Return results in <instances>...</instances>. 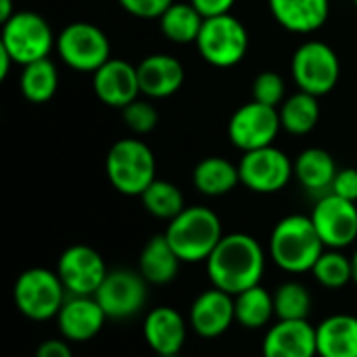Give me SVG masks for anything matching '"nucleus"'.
Wrapping results in <instances>:
<instances>
[{
    "mask_svg": "<svg viewBox=\"0 0 357 357\" xmlns=\"http://www.w3.org/2000/svg\"><path fill=\"white\" fill-rule=\"evenodd\" d=\"M211 287L236 297L257 287L266 270V251L257 238L245 232L224 234L220 245L205 261Z\"/></svg>",
    "mask_w": 357,
    "mask_h": 357,
    "instance_id": "f257e3e1",
    "label": "nucleus"
},
{
    "mask_svg": "<svg viewBox=\"0 0 357 357\" xmlns=\"http://www.w3.org/2000/svg\"><path fill=\"white\" fill-rule=\"evenodd\" d=\"M270 257L272 261L289 272L303 274L312 272L320 255L324 253V243L310 215L293 213L282 218L270 234Z\"/></svg>",
    "mask_w": 357,
    "mask_h": 357,
    "instance_id": "f03ea898",
    "label": "nucleus"
},
{
    "mask_svg": "<svg viewBox=\"0 0 357 357\" xmlns=\"http://www.w3.org/2000/svg\"><path fill=\"white\" fill-rule=\"evenodd\" d=\"M165 238L182 264H201L209 259L224 238L222 220L213 209L192 205L167 224Z\"/></svg>",
    "mask_w": 357,
    "mask_h": 357,
    "instance_id": "7ed1b4c3",
    "label": "nucleus"
},
{
    "mask_svg": "<svg viewBox=\"0 0 357 357\" xmlns=\"http://www.w3.org/2000/svg\"><path fill=\"white\" fill-rule=\"evenodd\" d=\"M111 186L126 197H140L157 180V159L140 138H121L113 142L105 161Z\"/></svg>",
    "mask_w": 357,
    "mask_h": 357,
    "instance_id": "20e7f679",
    "label": "nucleus"
},
{
    "mask_svg": "<svg viewBox=\"0 0 357 357\" xmlns=\"http://www.w3.org/2000/svg\"><path fill=\"white\" fill-rule=\"evenodd\" d=\"M67 291L56 274L48 268H29L21 272L13 287V301L27 320L46 322L59 316Z\"/></svg>",
    "mask_w": 357,
    "mask_h": 357,
    "instance_id": "39448f33",
    "label": "nucleus"
},
{
    "mask_svg": "<svg viewBox=\"0 0 357 357\" xmlns=\"http://www.w3.org/2000/svg\"><path fill=\"white\" fill-rule=\"evenodd\" d=\"M195 44L205 63L218 69H230L247 56L249 31L245 23L232 13L209 17L203 21L201 33Z\"/></svg>",
    "mask_w": 357,
    "mask_h": 357,
    "instance_id": "423d86ee",
    "label": "nucleus"
},
{
    "mask_svg": "<svg viewBox=\"0 0 357 357\" xmlns=\"http://www.w3.org/2000/svg\"><path fill=\"white\" fill-rule=\"evenodd\" d=\"M0 46L8 50L17 65H29L40 59H48L56 46V36L50 23L33 10H17L2 23Z\"/></svg>",
    "mask_w": 357,
    "mask_h": 357,
    "instance_id": "0eeeda50",
    "label": "nucleus"
},
{
    "mask_svg": "<svg viewBox=\"0 0 357 357\" xmlns=\"http://www.w3.org/2000/svg\"><path fill=\"white\" fill-rule=\"evenodd\" d=\"M291 75L299 90L324 96L335 90L341 77V61L335 48L322 40H307L297 46L291 59Z\"/></svg>",
    "mask_w": 357,
    "mask_h": 357,
    "instance_id": "6e6552de",
    "label": "nucleus"
},
{
    "mask_svg": "<svg viewBox=\"0 0 357 357\" xmlns=\"http://www.w3.org/2000/svg\"><path fill=\"white\" fill-rule=\"evenodd\" d=\"M56 52L61 61L77 73H94L111 59L107 33L88 21H73L56 33Z\"/></svg>",
    "mask_w": 357,
    "mask_h": 357,
    "instance_id": "1a4fd4ad",
    "label": "nucleus"
},
{
    "mask_svg": "<svg viewBox=\"0 0 357 357\" xmlns=\"http://www.w3.org/2000/svg\"><path fill=\"white\" fill-rule=\"evenodd\" d=\"M238 174L245 188L259 195H274L289 186L291 178H295V167L289 155L272 144L243 153L238 161Z\"/></svg>",
    "mask_w": 357,
    "mask_h": 357,
    "instance_id": "9d476101",
    "label": "nucleus"
},
{
    "mask_svg": "<svg viewBox=\"0 0 357 357\" xmlns=\"http://www.w3.org/2000/svg\"><path fill=\"white\" fill-rule=\"evenodd\" d=\"M282 130L276 107L249 100L241 105L228 121V138L243 153L272 146Z\"/></svg>",
    "mask_w": 357,
    "mask_h": 357,
    "instance_id": "9b49d317",
    "label": "nucleus"
},
{
    "mask_svg": "<svg viewBox=\"0 0 357 357\" xmlns=\"http://www.w3.org/2000/svg\"><path fill=\"white\" fill-rule=\"evenodd\" d=\"M56 274L67 291V295L90 297L96 295L109 270L102 255L88 245L67 247L56 264Z\"/></svg>",
    "mask_w": 357,
    "mask_h": 357,
    "instance_id": "f8f14e48",
    "label": "nucleus"
},
{
    "mask_svg": "<svg viewBox=\"0 0 357 357\" xmlns=\"http://www.w3.org/2000/svg\"><path fill=\"white\" fill-rule=\"evenodd\" d=\"M326 249H345L357 238V205L333 192L322 195L310 213Z\"/></svg>",
    "mask_w": 357,
    "mask_h": 357,
    "instance_id": "ddd939ff",
    "label": "nucleus"
},
{
    "mask_svg": "<svg viewBox=\"0 0 357 357\" xmlns=\"http://www.w3.org/2000/svg\"><path fill=\"white\" fill-rule=\"evenodd\" d=\"M146 287L149 282L140 272L132 270H109L100 289L96 291V301L105 310L111 320H128L146 303Z\"/></svg>",
    "mask_w": 357,
    "mask_h": 357,
    "instance_id": "4468645a",
    "label": "nucleus"
},
{
    "mask_svg": "<svg viewBox=\"0 0 357 357\" xmlns=\"http://www.w3.org/2000/svg\"><path fill=\"white\" fill-rule=\"evenodd\" d=\"M92 88L96 98L113 109H123L142 94L136 65L123 59H109L96 69L92 73Z\"/></svg>",
    "mask_w": 357,
    "mask_h": 357,
    "instance_id": "2eb2a0df",
    "label": "nucleus"
},
{
    "mask_svg": "<svg viewBox=\"0 0 357 357\" xmlns=\"http://www.w3.org/2000/svg\"><path fill=\"white\" fill-rule=\"evenodd\" d=\"M54 320L63 339H67L69 343H86L102 331L109 318L94 295H69Z\"/></svg>",
    "mask_w": 357,
    "mask_h": 357,
    "instance_id": "dca6fc26",
    "label": "nucleus"
},
{
    "mask_svg": "<svg viewBox=\"0 0 357 357\" xmlns=\"http://www.w3.org/2000/svg\"><path fill=\"white\" fill-rule=\"evenodd\" d=\"M236 322L234 297L211 287L203 291L190 305L188 324L203 339L222 337Z\"/></svg>",
    "mask_w": 357,
    "mask_h": 357,
    "instance_id": "f3484780",
    "label": "nucleus"
},
{
    "mask_svg": "<svg viewBox=\"0 0 357 357\" xmlns=\"http://www.w3.org/2000/svg\"><path fill=\"white\" fill-rule=\"evenodd\" d=\"M188 326L190 324L178 310L169 305H159L146 314L142 337L144 343L159 357L180 356L188 337Z\"/></svg>",
    "mask_w": 357,
    "mask_h": 357,
    "instance_id": "a211bd4d",
    "label": "nucleus"
},
{
    "mask_svg": "<svg viewBox=\"0 0 357 357\" xmlns=\"http://www.w3.org/2000/svg\"><path fill=\"white\" fill-rule=\"evenodd\" d=\"M264 357H318L316 326L307 320H278L261 343Z\"/></svg>",
    "mask_w": 357,
    "mask_h": 357,
    "instance_id": "6ab92c4d",
    "label": "nucleus"
},
{
    "mask_svg": "<svg viewBox=\"0 0 357 357\" xmlns=\"http://www.w3.org/2000/svg\"><path fill=\"white\" fill-rule=\"evenodd\" d=\"M136 69L140 79V92L146 98H167L176 94L186 79L184 65L176 56L165 52L144 56L136 65Z\"/></svg>",
    "mask_w": 357,
    "mask_h": 357,
    "instance_id": "aec40b11",
    "label": "nucleus"
},
{
    "mask_svg": "<svg viewBox=\"0 0 357 357\" xmlns=\"http://www.w3.org/2000/svg\"><path fill=\"white\" fill-rule=\"evenodd\" d=\"M268 6L276 23L293 33L320 29L331 15V0H268Z\"/></svg>",
    "mask_w": 357,
    "mask_h": 357,
    "instance_id": "412c9836",
    "label": "nucleus"
},
{
    "mask_svg": "<svg viewBox=\"0 0 357 357\" xmlns=\"http://www.w3.org/2000/svg\"><path fill=\"white\" fill-rule=\"evenodd\" d=\"M318 357H357V318L335 314L316 326Z\"/></svg>",
    "mask_w": 357,
    "mask_h": 357,
    "instance_id": "4be33fe9",
    "label": "nucleus"
},
{
    "mask_svg": "<svg viewBox=\"0 0 357 357\" xmlns=\"http://www.w3.org/2000/svg\"><path fill=\"white\" fill-rule=\"evenodd\" d=\"M295 178L297 182L314 195H326L333 188L335 176L339 172L335 157L318 146H310L299 153V157L293 161Z\"/></svg>",
    "mask_w": 357,
    "mask_h": 357,
    "instance_id": "5701e85b",
    "label": "nucleus"
},
{
    "mask_svg": "<svg viewBox=\"0 0 357 357\" xmlns=\"http://www.w3.org/2000/svg\"><path fill=\"white\" fill-rule=\"evenodd\" d=\"M180 264L182 261L172 249L165 234H159V236H153L140 251L138 272L149 284L163 287V284H169L178 276Z\"/></svg>",
    "mask_w": 357,
    "mask_h": 357,
    "instance_id": "b1692460",
    "label": "nucleus"
},
{
    "mask_svg": "<svg viewBox=\"0 0 357 357\" xmlns=\"http://www.w3.org/2000/svg\"><path fill=\"white\" fill-rule=\"evenodd\" d=\"M192 184L205 197H224L241 184L238 163L226 157H207L192 169Z\"/></svg>",
    "mask_w": 357,
    "mask_h": 357,
    "instance_id": "393cba45",
    "label": "nucleus"
},
{
    "mask_svg": "<svg viewBox=\"0 0 357 357\" xmlns=\"http://www.w3.org/2000/svg\"><path fill=\"white\" fill-rule=\"evenodd\" d=\"M278 115L284 132H289L291 136H305L320 121L318 96L299 90L284 98V102L278 107Z\"/></svg>",
    "mask_w": 357,
    "mask_h": 357,
    "instance_id": "a878e982",
    "label": "nucleus"
},
{
    "mask_svg": "<svg viewBox=\"0 0 357 357\" xmlns=\"http://www.w3.org/2000/svg\"><path fill=\"white\" fill-rule=\"evenodd\" d=\"M19 88L27 102L44 105L52 100L59 88V71L50 59H40L29 65H23L19 75Z\"/></svg>",
    "mask_w": 357,
    "mask_h": 357,
    "instance_id": "bb28decb",
    "label": "nucleus"
},
{
    "mask_svg": "<svg viewBox=\"0 0 357 357\" xmlns=\"http://www.w3.org/2000/svg\"><path fill=\"white\" fill-rule=\"evenodd\" d=\"M234 314H236V322L243 328L259 331L268 326L276 316L274 293H268L261 284L238 293L234 297Z\"/></svg>",
    "mask_w": 357,
    "mask_h": 357,
    "instance_id": "cd10ccee",
    "label": "nucleus"
},
{
    "mask_svg": "<svg viewBox=\"0 0 357 357\" xmlns=\"http://www.w3.org/2000/svg\"><path fill=\"white\" fill-rule=\"evenodd\" d=\"M205 17L190 2H174L159 19L161 33L176 44L197 42Z\"/></svg>",
    "mask_w": 357,
    "mask_h": 357,
    "instance_id": "c85d7f7f",
    "label": "nucleus"
},
{
    "mask_svg": "<svg viewBox=\"0 0 357 357\" xmlns=\"http://www.w3.org/2000/svg\"><path fill=\"white\" fill-rule=\"evenodd\" d=\"M140 201L151 215L165 222H172L176 215H180L186 209L182 190L174 182L159 180V178L140 195Z\"/></svg>",
    "mask_w": 357,
    "mask_h": 357,
    "instance_id": "c756f323",
    "label": "nucleus"
},
{
    "mask_svg": "<svg viewBox=\"0 0 357 357\" xmlns=\"http://www.w3.org/2000/svg\"><path fill=\"white\" fill-rule=\"evenodd\" d=\"M274 310L278 320H307L312 312V295L301 282H282L274 291Z\"/></svg>",
    "mask_w": 357,
    "mask_h": 357,
    "instance_id": "7c9ffc66",
    "label": "nucleus"
},
{
    "mask_svg": "<svg viewBox=\"0 0 357 357\" xmlns=\"http://www.w3.org/2000/svg\"><path fill=\"white\" fill-rule=\"evenodd\" d=\"M312 274L326 289H343L354 280L351 257H347L339 249H324V253L312 268Z\"/></svg>",
    "mask_w": 357,
    "mask_h": 357,
    "instance_id": "2f4dec72",
    "label": "nucleus"
},
{
    "mask_svg": "<svg viewBox=\"0 0 357 357\" xmlns=\"http://www.w3.org/2000/svg\"><path fill=\"white\" fill-rule=\"evenodd\" d=\"M284 79L276 71H261L253 79V100L268 105V107H280L284 102Z\"/></svg>",
    "mask_w": 357,
    "mask_h": 357,
    "instance_id": "473e14b6",
    "label": "nucleus"
},
{
    "mask_svg": "<svg viewBox=\"0 0 357 357\" xmlns=\"http://www.w3.org/2000/svg\"><path fill=\"white\" fill-rule=\"evenodd\" d=\"M121 115H123L126 126L132 132H136V134H149L159 123L157 109L149 100H140V98H136L134 102H130L128 107H123L121 109Z\"/></svg>",
    "mask_w": 357,
    "mask_h": 357,
    "instance_id": "72a5a7b5",
    "label": "nucleus"
},
{
    "mask_svg": "<svg viewBox=\"0 0 357 357\" xmlns=\"http://www.w3.org/2000/svg\"><path fill=\"white\" fill-rule=\"evenodd\" d=\"M126 13L138 19H161V15L176 2V0H117Z\"/></svg>",
    "mask_w": 357,
    "mask_h": 357,
    "instance_id": "f704fd0d",
    "label": "nucleus"
},
{
    "mask_svg": "<svg viewBox=\"0 0 357 357\" xmlns=\"http://www.w3.org/2000/svg\"><path fill=\"white\" fill-rule=\"evenodd\" d=\"M333 195L341 197V199H347V201H357V169L356 167H345V169H339L337 176H335V182H333V188H331Z\"/></svg>",
    "mask_w": 357,
    "mask_h": 357,
    "instance_id": "c9c22d12",
    "label": "nucleus"
},
{
    "mask_svg": "<svg viewBox=\"0 0 357 357\" xmlns=\"http://www.w3.org/2000/svg\"><path fill=\"white\" fill-rule=\"evenodd\" d=\"M190 4L205 17H220V15H228L232 10V6L236 4V0H190Z\"/></svg>",
    "mask_w": 357,
    "mask_h": 357,
    "instance_id": "e433bc0d",
    "label": "nucleus"
},
{
    "mask_svg": "<svg viewBox=\"0 0 357 357\" xmlns=\"http://www.w3.org/2000/svg\"><path fill=\"white\" fill-rule=\"evenodd\" d=\"M33 357H73V351L69 347L67 339H46L38 349Z\"/></svg>",
    "mask_w": 357,
    "mask_h": 357,
    "instance_id": "4c0bfd02",
    "label": "nucleus"
},
{
    "mask_svg": "<svg viewBox=\"0 0 357 357\" xmlns=\"http://www.w3.org/2000/svg\"><path fill=\"white\" fill-rule=\"evenodd\" d=\"M13 56L8 54V50L4 46H0V82H4L8 77V71H10V65H13Z\"/></svg>",
    "mask_w": 357,
    "mask_h": 357,
    "instance_id": "58836bf2",
    "label": "nucleus"
},
{
    "mask_svg": "<svg viewBox=\"0 0 357 357\" xmlns=\"http://www.w3.org/2000/svg\"><path fill=\"white\" fill-rule=\"evenodd\" d=\"M15 6H13V0H0V23L8 21L13 15H15Z\"/></svg>",
    "mask_w": 357,
    "mask_h": 357,
    "instance_id": "ea45409f",
    "label": "nucleus"
},
{
    "mask_svg": "<svg viewBox=\"0 0 357 357\" xmlns=\"http://www.w3.org/2000/svg\"><path fill=\"white\" fill-rule=\"evenodd\" d=\"M351 270H354V282L357 284V249L354 251V255H351Z\"/></svg>",
    "mask_w": 357,
    "mask_h": 357,
    "instance_id": "a19ab883",
    "label": "nucleus"
},
{
    "mask_svg": "<svg viewBox=\"0 0 357 357\" xmlns=\"http://www.w3.org/2000/svg\"><path fill=\"white\" fill-rule=\"evenodd\" d=\"M169 357H184V356H182V354H180V356H169Z\"/></svg>",
    "mask_w": 357,
    "mask_h": 357,
    "instance_id": "79ce46f5",
    "label": "nucleus"
},
{
    "mask_svg": "<svg viewBox=\"0 0 357 357\" xmlns=\"http://www.w3.org/2000/svg\"><path fill=\"white\" fill-rule=\"evenodd\" d=\"M354 4H356V6H357V0H354Z\"/></svg>",
    "mask_w": 357,
    "mask_h": 357,
    "instance_id": "37998d69",
    "label": "nucleus"
}]
</instances>
